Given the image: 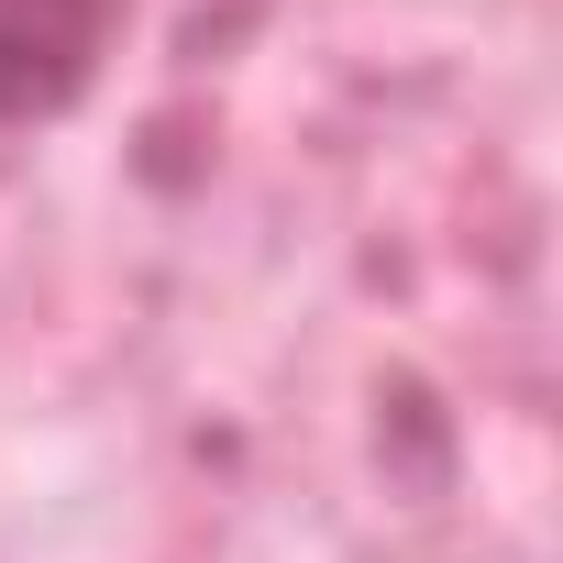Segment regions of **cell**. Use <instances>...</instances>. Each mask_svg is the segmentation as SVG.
I'll use <instances>...</instances> for the list:
<instances>
[{
  "label": "cell",
  "instance_id": "cell-1",
  "mask_svg": "<svg viewBox=\"0 0 563 563\" xmlns=\"http://www.w3.org/2000/svg\"><path fill=\"white\" fill-rule=\"evenodd\" d=\"M122 23V0H0V111H56Z\"/></svg>",
  "mask_w": 563,
  "mask_h": 563
}]
</instances>
